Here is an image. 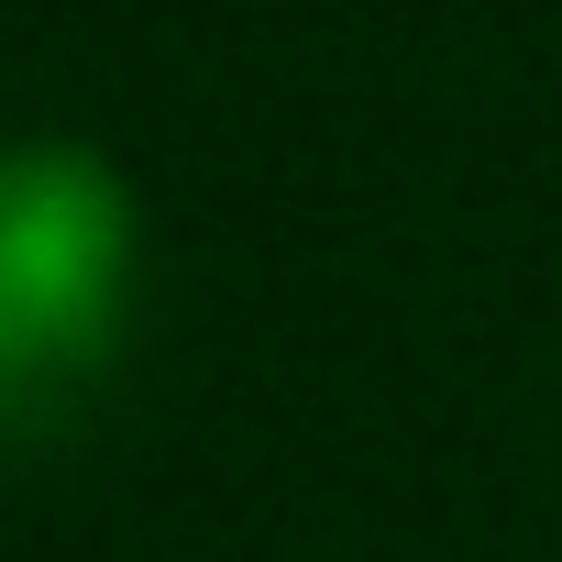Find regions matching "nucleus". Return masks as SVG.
Wrapping results in <instances>:
<instances>
[{
	"instance_id": "f257e3e1",
	"label": "nucleus",
	"mask_w": 562,
	"mask_h": 562,
	"mask_svg": "<svg viewBox=\"0 0 562 562\" xmlns=\"http://www.w3.org/2000/svg\"><path fill=\"white\" fill-rule=\"evenodd\" d=\"M144 310V199L89 133L0 144V441L111 386Z\"/></svg>"
}]
</instances>
